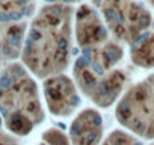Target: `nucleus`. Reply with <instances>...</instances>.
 <instances>
[{
    "label": "nucleus",
    "mask_w": 154,
    "mask_h": 145,
    "mask_svg": "<svg viewBox=\"0 0 154 145\" xmlns=\"http://www.w3.org/2000/svg\"><path fill=\"white\" fill-rule=\"evenodd\" d=\"M72 9L50 3L33 17L23 50L24 63L39 77L59 74L71 56Z\"/></svg>",
    "instance_id": "f257e3e1"
},
{
    "label": "nucleus",
    "mask_w": 154,
    "mask_h": 145,
    "mask_svg": "<svg viewBox=\"0 0 154 145\" xmlns=\"http://www.w3.org/2000/svg\"><path fill=\"white\" fill-rule=\"evenodd\" d=\"M101 14L113 36L130 44L136 42L151 24L149 12L134 0H103Z\"/></svg>",
    "instance_id": "f03ea898"
},
{
    "label": "nucleus",
    "mask_w": 154,
    "mask_h": 145,
    "mask_svg": "<svg viewBox=\"0 0 154 145\" xmlns=\"http://www.w3.org/2000/svg\"><path fill=\"white\" fill-rule=\"evenodd\" d=\"M35 0H0V53L15 57L21 48L26 18L32 17Z\"/></svg>",
    "instance_id": "7ed1b4c3"
},
{
    "label": "nucleus",
    "mask_w": 154,
    "mask_h": 145,
    "mask_svg": "<svg viewBox=\"0 0 154 145\" xmlns=\"http://www.w3.org/2000/svg\"><path fill=\"white\" fill-rule=\"evenodd\" d=\"M75 38L82 48L94 47L109 39L106 24L89 5H82L75 11Z\"/></svg>",
    "instance_id": "20e7f679"
},
{
    "label": "nucleus",
    "mask_w": 154,
    "mask_h": 145,
    "mask_svg": "<svg viewBox=\"0 0 154 145\" xmlns=\"http://www.w3.org/2000/svg\"><path fill=\"white\" fill-rule=\"evenodd\" d=\"M45 92L50 110L56 115H68L77 104V95L74 92V88L71 82L63 76L50 79L47 82Z\"/></svg>",
    "instance_id": "39448f33"
},
{
    "label": "nucleus",
    "mask_w": 154,
    "mask_h": 145,
    "mask_svg": "<svg viewBox=\"0 0 154 145\" xmlns=\"http://www.w3.org/2000/svg\"><path fill=\"white\" fill-rule=\"evenodd\" d=\"M100 116L97 112L86 110L75 119L71 136L74 145H95L100 137Z\"/></svg>",
    "instance_id": "423d86ee"
},
{
    "label": "nucleus",
    "mask_w": 154,
    "mask_h": 145,
    "mask_svg": "<svg viewBox=\"0 0 154 145\" xmlns=\"http://www.w3.org/2000/svg\"><path fill=\"white\" fill-rule=\"evenodd\" d=\"M131 57L142 66L154 65V32L142 35L136 42H133Z\"/></svg>",
    "instance_id": "0eeeda50"
},
{
    "label": "nucleus",
    "mask_w": 154,
    "mask_h": 145,
    "mask_svg": "<svg viewBox=\"0 0 154 145\" xmlns=\"http://www.w3.org/2000/svg\"><path fill=\"white\" fill-rule=\"evenodd\" d=\"M48 3H60V5H68V3H75L80 2V0H45Z\"/></svg>",
    "instance_id": "6e6552de"
},
{
    "label": "nucleus",
    "mask_w": 154,
    "mask_h": 145,
    "mask_svg": "<svg viewBox=\"0 0 154 145\" xmlns=\"http://www.w3.org/2000/svg\"><path fill=\"white\" fill-rule=\"evenodd\" d=\"M148 2H149V3H151V5L154 6V0H148Z\"/></svg>",
    "instance_id": "1a4fd4ad"
}]
</instances>
